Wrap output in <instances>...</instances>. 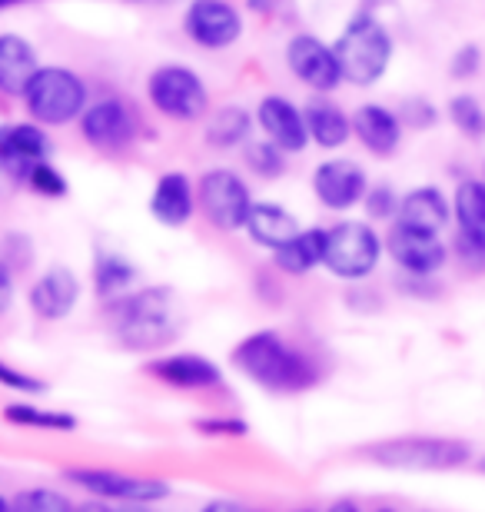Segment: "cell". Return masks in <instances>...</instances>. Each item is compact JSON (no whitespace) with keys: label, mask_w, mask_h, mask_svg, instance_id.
<instances>
[{"label":"cell","mask_w":485,"mask_h":512,"mask_svg":"<svg viewBox=\"0 0 485 512\" xmlns=\"http://www.w3.org/2000/svg\"><path fill=\"white\" fill-rule=\"evenodd\" d=\"M37 77L34 47L20 37H0V87L7 94H27L30 80Z\"/></svg>","instance_id":"cell-21"},{"label":"cell","mask_w":485,"mask_h":512,"mask_svg":"<svg viewBox=\"0 0 485 512\" xmlns=\"http://www.w3.org/2000/svg\"><path fill=\"white\" fill-rule=\"evenodd\" d=\"M389 253L399 266H406L409 273H436L442 263H446V247L439 243L436 233L429 230H416L399 223L396 230L389 233Z\"/></svg>","instance_id":"cell-12"},{"label":"cell","mask_w":485,"mask_h":512,"mask_svg":"<svg viewBox=\"0 0 485 512\" xmlns=\"http://www.w3.org/2000/svg\"><path fill=\"white\" fill-rule=\"evenodd\" d=\"M233 363L250 376L253 383H260L276 393H296L316 383V370L299 350H293L280 333L266 330L253 333L236 346Z\"/></svg>","instance_id":"cell-1"},{"label":"cell","mask_w":485,"mask_h":512,"mask_svg":"<svg viewBox=\"0 0 485 512\" xmlns=\"http://www.w3.org/2000/svg\"><path fill=\"white\" fill-rule=\"evenodd\" d=\"M306 127H309V137L326 150L343 147L349 137L346 114L336 104H329V100H313V104H306Z\"/></svg>","instance_id":"cell-24"},{"label":"cell","mask_w":485,"mask_h":512,"mask_svg":"<svg viewBox=\"0 0 485 512\" xmlns=\"http://www.w3.org/2000/svg\"><path fill=\"white\" fill-rule=\"evenodd\" d=\"M0 380H4L7 386L27 389V393H44V383L30 380V376H20V373H14V370H10V366H4V370H0Z\"/></svg>","instance_id":"cell-34"},{"label":"cell","mask_w":485,"mask_h":512,"mask_svg":"<svg viewBox=\"0 0 485 512\" xmlns=\"http://www.w3.org/2000/svg\"><path fill=\"white\" fill-rule=\"evenodd\" d=\"M353 127H356V137L363 140V147L379 153V157H386V153L399 147V120L392 117L386 107H376V104L359 107Z\"/></svg>","instance_id":"cell-23"},{"label":"cell","mask_w":485,"mask_h":512,"mask_svg":"<svg viewBox=\"0 0 485 512\" xmlns=\"http://www.w3.org/2000/svg\"><path fill=\"white\" fill-rule=\"evenodd\" d=\"M27 183L34 187L37 193H44V197H64L67 193V180L60 177V173L50 167V163L44 160V163H37L34 170H30V177H27Z\"/></svg>","instance_id":"cell-32"},{"label":"cell","mask_w":485,"mask_h":512,"mask_svg":"<svg viewBox=\"0 0 485 512\" xmlns=\"http://www.w3.org/2000/svg\"><path fill=\"white\" fill-rule=\"evenodd\" d=\"M286 60H290L293 74L316 90H333L339 80H343L336 50L319 44L316 37H296L293 44L286 47Z\"/></svg>","instance_id":"cell-11"},{"label":"cell","mask_w":485,"mask_h":512,"mask_svg":"<svg viewBox=\"0 0 485 512\" xmlns=\"http://www.w3.org/2000/svg\"><path fill=\"white\" fill-rule=\"evenodd\" d=\"M240 30V14L226 0H193L187 10V34L203 47H230Z\"/></svg>","instance_id":"cell-10"},{"label":"cell","mask_w":485,"mask_h":512,"mask_svg":"<svg viewBox=\"0 0 485 512\" xmlns=\"http://www.w3.org/2000/svg\"><path fill=\"white\" fill-rule=\"evenodd\" d=\"M323 253H326V230H306L296 233L286 247L276 250V263L286 273H306L323 260Z\"/></svg>","instance_id":"cell-25"},{"label":"cell","mask_w":485,"mask_h":512,"mask_svg":"<svg viewBox=\"0 0 485 512\" xmlns=\"http://www.w3.org/2000/svg\"><path fill=\"white\" fill-rule=\"evenodd\" d=\"M150 373L163 383H173L183 389H203V386L220 383V370H216L210 360H203V356H190V353L163 356V360L150 363Z\"/></svg>","instance_id":"cell-19"},{"label":"cell","mask_w":485,"mask_h":512,"mask_svg":"<svg viewBox=\"0 0 485 512\" xmlns=\"http://www.w3.org/2000/svg\"><path fill=\"white\" fill-rule=\"evenodd\" d=\"M369 459L379 466L412 469V473H432V469H456L469 459V446L456 439H389V443L369 446Z\"/></svg>","instance_id":"cell-4"},{"label":"cell","mask_w":485,"mask_h":512,"mask_svg":"<svg viewBox=\"0 0 485 512\" xmlns=\"http://www.w3.org/2000/svg\"><path fill=\"white\" fill-rule=\"evenodd\" d=\"M44 160H47L44 130H37L30 124H17V127L4 130V137H0V163H4V170L10 173V177L27 183L30 170Z\"/></svg>","instance_id":"cell-15"},{"label":"cell","mask_w":485,"mask_h":512,"mask_svg":"<svg viewBox=\"0 0 485 512\" xmlns=\"http://www.w3.org/2000/svg\"><path fill=\"white\" fill-rule=\"evenodd\" d=\"M479 469H482V473H485V459H482V463H479Z\"/></svg>","instance_id":"cell-39"},{"label":"cell","mask_w":485,"mask_h":512,"mask_svg":"<svg viewBox=\"0 0 485 512\" xmlns=\"http://www.w3.org/2000/svg\"><path fill=\"white\" fill-rule=\"evenodd\" d=\"M376 200H369V213L373 217H389V210H392V193L386 190V187H379L376 193H373Z\"/></svg>","instance_id":"cell-35"},{"label":"cell","mask_w":485,"mask_h":512,"mask_svg":"<svg viewBox=\"0 0 485 512\" xmlns=\"http://www.w3.org/2000/svg\"><path fill=\"white\" fill-rule=\"evenodd\" d=\"M323 263L329 273L343 280H363L379 263V240L366 223H339L326 230V253Z\"/></svg>","instance_id":"cell-6"},{"label":"cell","mask_w":485,"mask_h":512,"mask_svg":"<svg viewBox=\"0 0 485 512\" xmlns=\"http://www.w3.org/2000/svg\"><path fill=\"white\" fill-rule=\"evenodd\" d=\"M316 197L326 203L329 210H346L359 203L366 193V173L356 167L353 160H329L316 170L313 177Z\"/></svg>","instance_id":"cell-13"},{"label":"cell","mask_w":485,"mask_h":512,"mask_svg":"<svg viewBox=\"0 0 485 512\" xmlns=\"http://www.w3.org/2000/svg\"><path fill=\"white\" fill-rule=\"evenodd\" d=\"M67 479H74L77 486H84L94 496L123 499V503H157V499L170 493V486L163 479L120 476V473H107V469H70Z\"/></svg>","instance_id":"cell-9"},{"label":"cell","mask_w":485,"mask_h":512,"mask_svg":"<svg viewBox=\"0 0 485 512\" xmlns=\"http://www.w3.org/2000/svg\"><path fill=\"white\" fill-rule=\"evenodd\" d=\"M84 137L94 143L97 150H120L133 140V117L120 100H100L80 120Z\"/></svg>","instance_id":"cell-14"},{"label":"cell","mask_w":485,"mask_h":512,"mask_svg":"<svg viewBox=\"0 0 485 512\" xmlns=\"http://www.w3.org/2000/svg\"><path fill=\"white\" fill-rule=\"evenodd\" d=\"M4 416L10 423H24L30 429H74L77 419L67 413H40L34 406H7Z\"/></svg>","instance_id":"cell-29"},{"label":"cell","mask_w":485,"mask_h":512,"mask_svg":"<svg viewBox=\"0 0 485 512\" xmlns=\"http://www.w3.org/2000/svg\"><path fill=\"white\" fill-rule=\"evenodd\" d=\"M456 217L466 237H479L485 230V183H462L456 190Z\"/></svg>","instance_id":"cell-26"},{"label":"cell","mask_w":485,"mask_h":512,"mask_svg":"<svg viewBox=\"0 0 485 512\" xmlns=\"http://www.w3.org/2000/svg\"><path fill=\"white\" fill-rule=\"evenodd\" d=\"M77 296H80L77 276L70 273L67 266H54V270H47L34 283L30 306H34V313L44 316V320H64V316L74 310Z\"/></svg>","instance_id":"cell-16"},{"label":"cell","mask_w":485,"mask_h":512,"mask_svg":"<svg viewBox=\"0 0 485 512\" xmlns=\"http://www.w3.org/2000/svg\"><path fill=\"white\" fill-rule=\"evenodd\" d=\"M246 127H250V120H246L243 110L226 107V110H220V114L213 117V124H210V130H206V137H210V143L230 147V143L246 137Z\"/></svg>","instance_id":"cell-27"},{"label":"cell","mask_w":485,"mask_h":512,"mask_svg":"<svg viewBox=\"0 0 485 512\" xmlns=\"http://www.w3.org/2000/svg\"><path fill=\"white\" fill-rule=\"evenodd\" d=\"M260 127L266 130V140H273L280 150H303L309 140L306 114L283 97H266L260 104Z\"/></svg>","instance_id":"cell-17"},{"label":"cell","mask_w":485,"mask_h":512,"mask_svg":"<svg viewBox=\"0 0 485 512\" xmlns=\"http://www.w3.org/2000/svg\"><path fill=\"white\" fill-rule=\"evenodd\" d=\"M462 60H459V64L456 67H452V74H459V77H466L469 74V70H472V64H479V57H476V50H462V54H459Z\"/></svg>","instance_id":"cell-36"},{"label":"cell","mask_w":485,"mask_h":512,"mask_svg":"<svg viewBox=\"0 0 485 512\" xmlns=\"http://www.w3.org/2000/svg\"><path fill=\"white\" fill-rule=\"evenodd\" d=\"M399 223L416 227V230L439 233L449 223V203L436 187L412 190L409 197H402V203H399Z\"/></svg>","instance_id":"cell-22"},{"label":"cell","mask_w":485,"mask_h":512,"mask_svg":"<svg viewBox=\"0 0 485 512\" xmlns=\"http://www.w3.org/2000/svg\"><path fill=\"white\" fill-rule=\"evenodd\" d=\"M250 167L256 173H270V177H276V173L283 170L280 153H276V143L273 140H266V143H260V147L250 150Z\"/></svg>","instance_id":"cell-33"},{"label":"cell","mask_w":485,"mask_h":512,"mask_svg":"<svg viewBox=\"0 0 485 512\" xmlns=\"http://www.w3.org/2000/svg\"><path fill=\"white\" fill-rule=\"evenodd\" d=\"M150 213L167 227H183L193 217V187L183 173H167L153 187L150 197Z\"/></svg>","instance_id":"cell-18"},{"label":"cell","mask_w":485,"mask_h":512,"mask_svg":"<svg viewBox=\"0 0 485 512\" xmlns=\"http://www.w3.org/2000/svg\"><path fill=\"white\" fill-rule=\"evenodd\" d=\"M203 433H246L243 423H200Z\"/></svg>","instance_id":"cell-37"},{"label":"cell","mask_w":485,"mask_h":512,"mask_svg":"<svg viewBox=\"0 0 485 512\" xmlns=\"http://www.w3.org/2000/svg\"><path fill=\"white\" fill-rule=\"evenodd\" d=\"M130 280H133V266L130 263L117 260V256H107V260H100V266H97V290L103 296L123 290V286H127Z\"/></svg>","instance_id":"cell-31"},{"label":"cell","mask_w":485,"mask_h":512,"mask_svg":"<svg viewBox=\"0 0 485 512\" xmlns=\"http://www.w3.org/2000/svg\"><path fill=\"white\" fill-rule=\"evenodd\" d=\"M246 230H250V237L260 243V247H270V250L286 247L299 233L293 213L283 210L280 203H253Z\"/></svg>","instance_id":"cell-20"},{"label":"cell","mask_w":485,"mask_h":512,"mask_svg":"<svg viewBox=\"0 0 485 512\" xmlns=\"http://www.w3.org/2000/svg\"><path fill=\"white\" fill-rule=\"evenodd\" d=\"M200 203L206 210L210 223H216L220 230H236L246 227L253 210L250 190L246 183L230 170H213L200 180Z\"/></svg>","instance_id":"cell-8"},{"label":"cell","mask_w":485,"mask_h":512,"mask_svg":"<svg viewBox=\"0 0 485 512\" xmlns=\"http://www.w3.org/2000/svg\"><path fill=\"white\" fill-rule=\"evenodd\" d=\"M449 117L466 137H472V140L485 137V110L476 97H456L449 104Z\"/></svg>","instance_id":"cell-28"},{"label":"cell","mask_w":485,"mask_h":512,"mask_svg":"<svg viewBox=\"0 0 485 512\" xmlns=\"http://www.w3.org/2000/svg\"><path fill=\"white\" fill-rule=\"evenodd\" d=\"M4 4H7V7H10V4H17V0H4Z\"/></svg>","instance_id":"cell-38"},{"label":"cell","mask_w":485,"mask_h":512,"mask_svg":"<svg viewBox=\"0 0 485 512\" xmlns=\"http://www.w3.org/2000/svg\"><path fill=\"white\" fill-rule=\"evenodd\" d=\"M10 509L14 512H67L74 509L67 496L54 493V489H27V493H17L10 499Z\"/></svg>","instance_id":"cell-30"},{"label":"cell","mask_w":485,"mask_h":512,"mask_svg":"<svg viewBox=\"0 0 485 512\" xmlns=\"http://www.w3.org/2000/svg\"><path fill=\"white\" fill-rule=\"evenodd\" d=\"M150 100L173 120H196L206 110L203 80L187 67H160L150 74Z\"/></svg>","instance_id":"cell-7"},{"label":"cell","mask_w":485,"mask_h":512,"mask_svg":"<svg viewBox=\"0 0 485 512\" xmlns=\"http://www.w3.org/2000/svg\"><path fill=\"white\" fill-rule=\"evenodd\" d=\"M180 333V306L170 290H143L120 306L117 336L130 350H160Z\"/></svg>","instance_id":"cell-2"},{"label":"cell","mask_w":485,"mask_h":512,"mask_svg":"<svg viewBox=\"0 0 485 512\" xmlns=\"http://www.w3.org/2000/svg\"><path fill=\"white\" fill-rule=\"evenodd\" d=\"M27 110L40 124H70L80 117L87 100V87L80 84L77 74H70L64 67H47L37 70V77L27 87Z\"/></svg>","instance_id":"cell-5"},{"label":"cell","mask_w":485,"mask_h":512,"mask_svg":"<svg viewBox=\"0 0 485 512\" xmlns=\"http://www.w3.org/2000/svg\"><path fill=\"white\" fill-rule=\"evenodd\" d=\"M333 50H336L343 77L356 87L376 84V80L386 74L389 57H392L389 34L373 17H356L353 24L346 27V34L336 40Z\"/></svg>","instance_id":"cell-3"}]
</instances>
